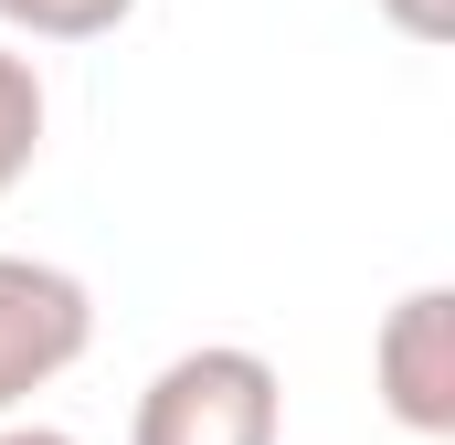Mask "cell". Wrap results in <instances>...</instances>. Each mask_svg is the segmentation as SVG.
Here are the masks:
<instances>
[{
  "label": "cell",
  "mask_w": 455,
  "mask_h": 445,
  "mask_svg": "<svg viewBox=\"0 0 455 445\" xmlns=\"http://www.w3.org/2000/svg\"><path fill=\"white\" fill-rule=\"evenodd\" d=\"M275 435H286V382L243 339H202L159 360L127 414V445H275Z\"/></svg>",
  "instance_id": "obj_1"
},
{
  "label": "cell",
  "mask_w": 455,
  "mask_h": 445,
  "mask_svg": "<svg viewBox=\"0 0 455 445\" xmlns=\"http://www.w3.org/2000/svg\"><path fill=\"white\" fill-rule=\"evenodd\" d=\"M96 350V297L53 255H0V414H21L43 382H64Z\"/></svg>",
  "instance_id": "obj_2"
},
{
  "label": "cell",
  "mask_w": 455,
  "mask_h": 445,
  "mask_svg": "<svg viewBox=\"0 0 455 445\" xmlns=\"http://www.w3.org/2000/svg\"><path fill=\"white\" fill-rule=\"evenodd\" d=\"M371 392L403 435H424V445L455 435V287L392 297V319L371 339Z\"/></svg>",
  "instance_id": "obj_3"
},
{
  "label": "cell",
  "mask_w": 455,
  "mask_h": 445,
  "mask_svg": "<svg viewBox=\"0 0 455 445\" xmlns=\"http://www.w3.org/2000/svg\"><path fill=\"white\" fill-rule=\"evenodd\" d=\"M43 127H53V96H43V64L21 53V43H0V202L32 181V159H43Z\"/></svg>",
  "instance_id": "obj_4"
},
{
  "label": "cell",
  "mask_w": 455,
  "mask_h": 445,
  "mask_svg": "<svg viewBox=\"0 0 455 445\" xmlns=\"http://www.w3.org/2000/svg\"><path fill=\"white\" fill-rule=\"evenodd\" d=\"M116 21H138V0H0L11 43H107Z\"/></svg>",
  "instance_id": "obj_5"
},
{
  "label": "cell",
  "mask_w": 455,
  "mask_h": 445,
  "mask_svg": "<svg viewBox=\"0 0 455 445\" xmlns=\"http://www.w3.org/2000/svg\"><path fill=\"white\" fill-rule=\"evenodd\" d=\"M371 11H381L403 43H424V53H435V43H455V0H371Z\"/></svg>",
  "instance_id": "obj_6"
},
{
  "label": "cell",
  "mask_w": 455,
  "mask_h": 445,
  "mask_svg": "<svg viewBox=\"0 0 455 445\" xmlns=\"http://www.w3.org/2000/svg\"><path fill=\"white\" fill-rule=\"evenodd\" d=\"M0 445H85V435H64V425H0Z\"/></svg>",
  "instance_id": "obj_7"
}]
</instances>
